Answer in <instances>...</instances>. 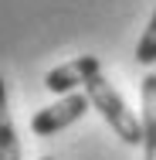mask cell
Instances as JSON below:
<instances>
[{
    "label": "cell",
    "instance_id": "obj_1",
    "mask_svg": "<svg viewBox=\"0 0 156 160\" xmlns=\"http://www.w3.org/2000/svg\"><path fill=\"white\" fill-rule=\"evenodd\" d=\"M85 96H88V102L102 112V119L116 129V136H119L122 143H129V147L143 143V119H136V116L129 112L125 99L112 89V82H109L102 72L85 82Z\"/></svg>",
    "mask_w": 156,
    "mask_h": 160
},
{
    "label": "cell",
    "instance_id": "obj_2",
    "mask_svg": "<svg viewBox=\"0 0 156 160\" xmlns=\"http://www.w3.org/2000/svg\"><path fill=\"white\" fill-rule=\"evenodd\" d=\"M88 96H82V92H64L54 106H44V109H37L31 116V129L37 136H51V133H61L64 126H71V123H78L85 112H88Z\"/></svg>",
    "mask_w": 156,
    "mask_h": 160
},
{
    "label": "cell",
    "instance_id": "obj_3",
    "mask_svg": "<svg viewBox=\"0 0 156 160\" xmlns=\"http://www.w3.org/2000/svg\"><path fill=\"white\" fill-rule=\"evenodd\" d=\"M102 72V62L95 58V55H82V58H71V62L58 65V68H51L48 75H44V89H51V92H71L75 85H85L92 75Z\"/></svg>",
    "mask_w": 156,
    "mask_h": 160
},
{
    "label": "cell",
    "instance_id": "obj_4",
    "mask_svg": "<svg viewBox=\"0 0 156 160\" xmlns=\"http://www.w3.org/2000/svg\"><path fill=\"white\" fill-rule=\"evenodd\" d=\"M143 160H156V75H143Z\"/></svg>",
    "mask_w": 156,
    "mask_h": 160
},
{
    "label": "cell",
    "instance_id": "obj_5",
    "mask_svg": "<svg viewBox=\"0 0 156 160\" xmlns=\"http://www.w3.org/2000/svg\"><path fill=\"white\" fill-rule=\"evenodd\" d=\"M0 160H21V140L7 109V85L0 78Z\"/></svg>",
    "mask_w": 156,
    "mask_h": 160
},
{
    "label": "cell",
    "instance_id": "obj_6",
    "mask_svg": "<svg viewBox=\"0 0 156 160\" xmlns=\"http://www.w3.org/2000/svg\"><path fill=\"white\" fill-rule=\"evenodd\" d=\"M136 62L139 65H153L156 62V14L149 17L146 31H143V38H139V44H136Z\"/></svg>",
    "mask_w": 156,
    "mask_h": 160
},
{
    "label": "cell",
    "instance_id": "obj_7",
    "mask_svg": "<svg viewBox=\"0 0 156 160\" xmlns=\"http://www.w3.org/2000/svg\"><path fill=\"white\" fill-rule=\"evenodd\" d=\"M41 160H54V157H41Z\"/></svg>",
    "mask_w": 156,
    "mask_h": 160
}]
</instances>
